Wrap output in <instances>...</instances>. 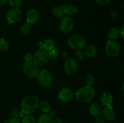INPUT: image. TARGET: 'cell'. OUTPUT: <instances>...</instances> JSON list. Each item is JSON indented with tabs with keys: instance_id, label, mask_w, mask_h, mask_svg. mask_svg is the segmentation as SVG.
<instances>
[{
	"instance_id": "cell-27",
	"label": "cell",
	"mask_w": 124,
	"mask_h": 123,
	"mask_svg": "<svg viewBox=\"0 0 124 123\" xmlns=\"http://www.w3.org/2000/svg\"><path fill=\"white\" fill-rule=\"evenodd\" d=\"M7 1L12 8H19L22 4V0H8Z\"/></svg>"
},
{
	"instance_id": "cell-7",
	"label": "cell",
	"mask_w": 124,
	"mask_h": 123,
	"mask_svg": "<svg viewBox=\"0 0 124 123\" xmlns=\"http://www.w3.org/2000/svg\"><path fill=\"white\" fill-rule=\"evenodd\" d=\"M23 71L24 74L29 78H35L37 77L39 69L37 65L33 62H25L23 65Z\"/></svg>"
},
{
	"instance_id": "cell-17",
	"label": "cell",
	"mask_w": 124,
	"mask_h": 123,
	"mask_svg": "<svg viewBox=\"0 0 124 123\" xmlns=\"http://www.w3.org/2000/svg\"><path fill=\"white\" fill-rule=\"evenodd\" d=\"M84 49V54L88 58H93L96 57L98 52V48L93 45L85 46Z\"/></svg>"
},
{
	"instance_id": "cell-4",
	"label": "cell",
	"mask_w": 124,
	"mask_h": 123,
	"mask_svg": "<svg viewBox=\"0 0 124 123\" xmlns=\"http://www.w3.org/2000/svg\"><path fill=\"white\" fill-rule=\"evenodd\" d=\"M121 45L117 41L109 40L107 41L105 47L106 55L109 57H116L121 51Z\"/></svg>"
},
{
	"instance_id": "cell-3",
	"label": "cell",
	"mask_w": 124,
	"mask_h": 123,
	"mask_svg": "<svg viewBox=\"0 0 124 123\" xmlns=\"http://www.w3.org/2000/svg\"><path fill=\"white\" fill-rule=\"evenodd\" d=\"M87 42L83 36L75 34L70 36L68 39V45L73 49L78 51L82 50L85 47Z\"/></svg>"
},
{
	"instance_id": "cell-29",
	"label": "cell",
	"mask_w": 124,
	"mask_h": 123,
	"mask_svg": "<svg viewBox=\"0 0 124 123\" xmlns=\"http://www.w3.org/2000/svg\"><path fill=\"white\" fill-rule=\"evenodd\" d=\"M75 55L76 59H78V60H81L83 59L84 57V52H82L81 50H78L75 53Z\"/></svg>"
},
{
	"instance_id": "cell-9",
	"label": "cell",
	"mask_w": 124,
	"mask_h": 123,
	"mask_svg": "<svg viewBox=\"0 0 124 123\" xmlns=\"http://www.w3.org/2000/svg\"><path fill=\"white\" fill-rule=\"evenodd\" d=\"M75 26V21L71 17H63L59 23V29L62 33L68 34L71 32Z\"/></svg>"
},
{
	"instance_id": "cell-24",
	"label": "cell",
	"mask_w": 124,
	"mask_h": 123,
	"mask_svg": "<svg viewBox=\"0 0 124 123\" xmlns=\"http://www.w3.org/2000/svg\"><path fill=\"white\" fill-rule=\"evenodd\" d=\"M95 82V78L94 76L92 74H88L86 75L85 78V83L86 86H92L94 84Z\"/></svg>"
},
{
	"instance_id": "cell-2",
	"label": "cell",
	"mask_w": 124,
	"mask_h": 123,
	"mask_svg": "<svg viewBox=\"0 0 124 123\" xmlns=\"http://www.w3.org/2000/svg\"><path fill=\"white\" fill-rule=\"evenodd\" d=\"M75 96L79 102L87 103L92 101L95 96V89L92 86H84L77 90Z\"/></svg>"
},
{
	"instance_id": "cell-19",
	"label": "cell",
	"mask_w": 124,
	"mask_h": 123,
	"mask_svg": "<svg viewBox=\"0 0 124 123\" xmlns=\"http://www.w3.org/2000/svg\"><path fill=\"white\" fill-rule=\"evenodd\" d=\"M53 116L49 113H44L40 115L38 119V123H53Z\"/></svg>"
},
{
	"instance_id": "cell-21",
	"label": "cell",
	"mask_w": 124,
	"mask_h": 123,
	"mask_svg": "<svg viewBox=\"0 0 124 123\" xmlns=\"http://www.w3.org/2000/svg\"><path fill=\"white\" fill-rule=\"evenodd\" d=\"M38 107L41 109L42 112H43L44 113H49L51 110V106L50 104L47 101H42L41 102H39V103Z\"/></svg>"
},
{
	"instance_id": "cell-23",
	"label": "cell",
	"mask_w": 124,
	"mask_h": 123,
	"mask_svg": "<svg viewBox=\"0 0 124 123\" xmlns=\"http://www.w3.org/2000/svg\"><path fill=\"white\" fill-rule=\"evenodd\" d=\"M31 26H32V25L29 24V23H25V24L21 27L20 31L22 34L24 35V36H26V35L29 34L31 30Z\"/></svg>"
},
{
	"instance_id": "cell-30",
	"label": "cell",
	"mask_w": 124,
	"mask_h": 123,
	"mask_svg": "<svg viewBox=\"0 0 124 123\" xmlns=\"http://www.w3.org/2000/svg\"><path fill=\"white\" fill-rule=\"evenodd\" d=\"M3 123H21L19 119L16 118H11L6 119Z\"/></svg>"
},
{
	"instance_id": "cell-10",
	"label": "cell",
	"mask_w": 124,
	"mask_h": 123,
	"mask_svg": "<svg viewBox=\"0 0 124 123\" xmlns=\"http://www.w3.org/2000/svg\"><path fill=\"white\" fill-rule=\"evenodd\" d=\"M78 64L76 59L73 58H69L66 59L64 63V72L67 75H73L77 71Z\"/></svg>"
},
{
	"instance_id": "cell-28",
	"label": "cell",
	"mask_w": 124,
	"mask_h": 123,
	"mask_svg": "<svg viewBox=\"0 0 124 123\" xmlns=\"http://www.w3.org/2000/svg\"><path fill=\"white\" fill-rule=\"evenodd\" d=\"M48 59H49V60H56L58 57V51L54 49H52V50L48 52Z\"/></svg>"
},
{
	"instance_id": "cell-11",
	"label": "cell",
	"mask_w": 124,
	"mask_h": 123,
	"mask_svg": "<svg viewBox=\"0 0 124 123\" xmlns=\"http://www.w3.org/2000/svg\"><path fill=\"white\" fill-rule=\"evenodd\" d=\"M25 19L27 23H29L31 25H35L39 21V13L36 10L30 9L27 12Z\"/></svg>"
},
{
	"instance_id": "cell-22",
	"label": "cell",
	"mask_w": 124,
	"mask_h": 123,
	"mask_svg": "<svg viewBox=\"0 0 124 123\" xmlns=\"http://www.w3.org/2000/svg\"><path fill=\"white\" fill-rule=\"evenodd\" d=\"M51 12H52V14H53V16L55 17L56 18H58V19L62 18V16L64 15L61 7H58V6L53 7L51 10Z\"/></svg>"
},
{
	"instance_id": "cell-20",
	"label": "cell",
	"mask_w": 124,
	"mask_h": 123,
	"mask_svg": "<svg viewBox=\"0 0 124 123\" xmlns=\"http://www.w3.org/2000/svg\"><path fill=\"white\" fill-rule=\"evenodd\" d=\"M108 36L110 40L116 41L119 37V30L117 28L113 27L109 31Z\"/></svg>"
},
{
	"instance_id": "cell-14",
	"label": "cell",
	"mask_w": 124,
	"mask_h": 123,
	"mask_svg": "<svg viewBox=\"0 0 124 123\" xmlns=\"http://www.w3.org/2000/svg\"><path fill=\"white\" fill-rule=\"evenodd\" d=\"M101 103L104 107L107 106H113V97L112 94L109 92H105L102 94L100 98Z\"/></svg>"
},
{
	"instance_id": "cell-13",
	"label": "cell",
	"mask_w": 124,
	"mask_h": 123,
	"mask_svg": "<svg viewBox=\"0 0 124 123\" xmlns=\"http://www.w3.org/2000/svg\"><path fill=\"white\" fill-rule=\"evenodd\" d=\"M58 97L61 101L67 102L71 101L73 97V93L71 89L69 88H63L59 91Z\"/></svg>"
},
{
	"instance_id": "cell-34",
	"label": "cell",
	"mask_w": 124,
	"mask_h": 123,
	"mask_svg": "<svg viewBox=\"0 0 124 123\" xmlns=\"http://www.w3.org/2000/svg\"><path fill=\"white\" fill-rule=\"evenodd\" d=\"M53 123H65V122L61 118L58 117V118H56L53 119Z\"/></svg>"
},
{
	"instance_id": "cell-6",
	"label": "cell",
	"mask_w": 124,
	"mask_h": 123,
	"mask_svg": "<svg viewBox=\"0 0 124 123\" xmlns=\"http://www.w3.org/2000/svg\"><path fill=\"white\" fill-rule=\"evenodd\" d=\"M48 52L44 49H39L33 55V62L38 66H42L48 62Z\"/></svg>"
},
{
	"instance_id": "cell-18",
	"label": "cell",
	"mask_w": 124,
	"mask_h": 123,
	"mask_svg": "<svg viewBox=\"0 0 124 123\" xmlns=\"http://www.w3.org/2000/svg\"><path fill=\"white\" fill-rule=\"evenodd\" d=\"M42 47L44 50L48 52L52 49H54V47H55V43L52 39H47L42 42Z\"/></svg>"
},
{
	"instance_id": "cell-26",
	"label": "cell",
	"mask_w": 124,
	"mask_h": 123,
	"mask_svg": "<svg viewBox=\"0 0 124 123\" xmlns=\"http://www.w3.org/2000/svg\"><path fill=\"white\" fill-rule=\"evenodd\" d=\"M35 119L31 115H25L22 119V123H35Z\"/></svg>"
},
{
	"instance_id": "cell-32",
	"label": "cell",
	"mask_w": 124,
	"mask_h": 123,
	"mask_svg": "<svg viewBox=\"0 0 124 123\" xmlns=\"http://www.w3.org/2000/svg\"><path fill=\"white\" fill-rule=\"evenodd\" d=\"M110 0H94L96 3L100 5H105L110 2Z\"/></svg>"
},
{
	"instance_id": "cell-12",
	"label": "cell",
	"mask_w": 124,
	"mask_h": 123,
	"mask_svg": "<svg viewBox=\"0 0 124 123\" xmlns=\"http://www.w3.org/2000/svg\"><path fill=\"white\" fill-rule=\"evenodd\" d=\"M101 115L105 120L108 121H113L115 120L116 116V112L113 108V106L104 107V108L102 110Z\"/></svg>"
},
{
	"instance_id": "cell-35",
	"label": "cell",
	"mask_w": 124,
	"mask_h": 123,
	"mask_svg": "<svg viewBox=\"0 0 124 123\" xmlns=\"http://www.w3.org/2000/svg\"><path fill=\"white\" fill-rule=\"evenodd\" d=\"M119 36H121L122 40L124 39V27L121 28V30H119Z\"/></svg>"
},
{
	"instance_id": "cell-33",
	"label": "cell",
	"mask_w": 124,
	"mask_h": 123,
	"mask_svg": "<svg viewBox=\"0 0 124 123\" xmlns=\"http://www.w3.org/2000/svg\"><path fill=\"white\" fill-rule=\"evenodd\" d=\"M95 123H105V120L102 116H99L96 119Z\"/></svg>"
},
{
	"instance_id": "cell-1",
	"label": "cell",
	"mask_w": 124,
	"mask_h": 123,
	"mask_svg": "<svg viewBox=\"0 0 124 123\" xmlns=\"http://www.w3.org/2000/svg\"><path fill=\"white\" fill-rule=\"evenodd\" d=\"M39 100L35 95L25 96L21 102V110L24 115H31L38 108Z\"/></svg>"
},
{
	"instance_id": "cell-25",
	"label": "cell",
	"mask_w": 124,
	"mask_h": 123,
	"mask_svg": "<svg viewBox=\"0 0 124 123\" xmlns=\"http://www.w3.org/2000/svg\"><path fill=\"white\" fill-rule=\"evenodd\" d=\"M9 48V43L8 41L4 38L0 39V51L6 52Z\"/></svg>"
},
{
	"instance_id": "cell-36",
	"label": "cell",
	"mask_w": 124,
	"mask_h": 123,
	"mask_svg": "<svg viewBox=\"0 0 124 123\" xmlns=\"http://www.w3.org/2000/svg\"><path fill=\"white\" fill-rule=\"evenodd\" d=\"M7 1H8V0H0V6L6 4V2H7Z\"/></svg>"
},
{
	"instance_id": "cell-15",
	"label": "cell",
	"mask_w": 124,
	"mask_h": 123,
	"mask_svg": "<svg viewBox=\"0 0 124 123\" xmlns=\"http://www.w3.org/2000/svg\"><path fill=\"white\" fill-rule=\"evenodd\" d=\"M60 7L62 10L64 14H65L67 16H73L76 15L78 12V9L77 7L74 5H70L69 6L62 5Z\"/></svg>"
},
{
	"instance_id": "cell-16",
	"label": "cell",
	"mask_w": 124,
	"mask_h": 123,
	"mask_svg": "<svg viewBox=\"0 0 124 123\" xmlns=\"http://www.w3.org/2000/svg\"><path fill=\"white\" fill-rule=\"evenodd\" d=\"M102 110V108L101 106L99 103L94 102L89 107V113L92 116L97 118L101 115Z\"/></svg>"
},
{
	"instance_id": "cell-31",
	"label": "cell",
	"mask_w": 124,
	"mask_h": 123,
	"mask_svg": "<svg viewBox=\"0 0 124 123\" xmlns=\"http://www.w3.org/2000/svg\"><path fill=\"white\" fill-rule=\"evenodd\" d=\"M24 60L25 62H30L33 60V55L30 53H26L24 55Z\"/></svg>"
},
{
	"instance_id": "cell-8",
	"label": "cell",
	"mask_w": 124,
	"mask_h": 123,
	"mask_svg": "<svg viewBox=\"0 0 124 123\" xmlns=\"http://www.w3.org/2000/svg\"><path fill=\"white\" fill-rule=\"evenodd\" d=\"M23 13L19 8H12L6 14V21L8 24H13L21 19Z\"/></svg>"
},
{
	"instance_id": "cell-5",
	"label": "cell",
	"mask_w": 124,
	"mask_h": 123,
	"mask_svg": "<svg viewBox=\"0 0 124 123\" xmlns=\"http://www.w3.org/2000/svg\"><path fill=\"white\" fill-rule=\"evenodd\" d=\"M37 77L39 84L45 88L50 87L53 83V77L52 74L46 69H42L39 71Z\"/></svg>"
}]
</instances>
